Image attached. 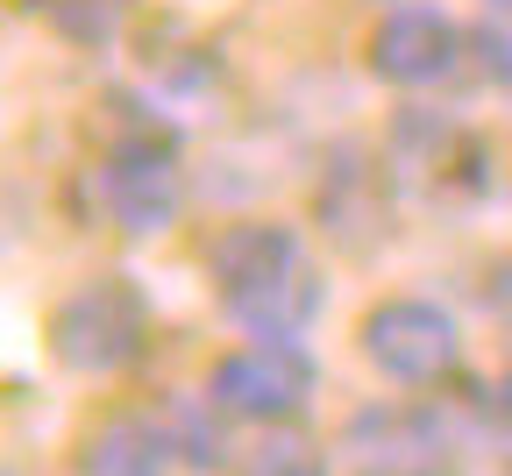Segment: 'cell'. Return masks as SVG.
Returning <instances> with one entry per match:
<instances>
[{
	"label": "cell",
	"mask_w": 512,
	"mask_h": 476,
	"mask_svg": "<svg viewBox=\"0 0 512 476\" xmlns=\"http://www.w3.org/2000/svg\"><path fill=\"white\" fill-rule=\"evenodd\" d=\"M207 278L221 292V313L256 334V342H299L328 306V278H320L313 249L285 221H242L207 249Z\"/></svg>",
	"instance_id": "1"
},
{
	"label": "cell",
	"mask_w": 512,
	"mask_h": 476,
	"mask_svg": "<svg viewBox=\"0 0 512 476\" xmlns=\"http://www.w3.org/2000/svg\"><path fill=\"white\" fill-rule=\"evenodd\" d=\"M143 342H150V299L136 292V278H86L50 313V356L79 377H114L121 363L143 356Z\"/></svg>",
	"instance_id": "2"
},
{
	"label": "cell",
	"mask_w": 512,
	"mask_h": 476,
	"mask_svg": "<svg viewBox=\"0 0 512 476\" xmlns=\"http://www.w3.org/2000/svg\"><path fill=\"white\" fill-rule=\"evenodd\" d=\"M349 476H456V441L434 413L413 405H363L342 427Z\"/></svg>",
	"instance_id": "3"
},
{
	"label": "cell",
	"mask_w": 512,
	"mask_h": 476,
	"mask_svg": "<svg viewBox=\"0 0 512 476\" xmlns=\"http://www.w3.org/2000/svg\"><path fill=\"white\" fill-rule=\"evenodd\" d=\"M363 356L392 384H441L448 370L463 363V334L427 299H384L363 320Z\"/></svg>",
	"instance_id": "4"
},
{
	"label": "cell",
	"mask_w": 512,
	"mask_h": 476,
	"mask_svg": "<svg viewBox=\"0 0 512 476\" xmlns=\"http://www.w3.org/2000/svg\"><path fill=\"white\" fill-rule=\"evenodd\" d=\"M93 192H100V214L121 228V235H164L185 207V178H178V157L157 143V135H136L121 143L100 171H93Z\"/></svg>",
	"instance_id": "5"
},
{
	"label": "cell",
	"mask_w": 512,
	"mask_h": 476,
	"mask_svg": "<svg viewBox=\"0 0 512 476\" xmlns=\"http://www.w3.org/2000/svg\"><path fill=\"white\" fill-rule=\"evenodd\" d=\"M207 398L228 420H292L313 398V363L299 342H249V349L214 363Z\"/></svg>",
	"instance_id": "6"
},
{
	"label": "cell",
	"mask_w": 512,
	"mask_h": 476,
	"mask_svg": "<svg viewBox=\"0 0 512 476\" xmlns=\"http://www.w3.org/2000/svg\"><path fill=\"white\" fill-rule=\"evenodd\" d=\"M463 50H470V36L448 15H434V8H392L370 29V72L384 86H441V79H456Z\"/></svg>",
	"instance_id": "7"
},
{
	"label": "cell",
	"mask_w": 512,
	"mask_h": 476,
	"mask_svg": "<svg viewBox=\"0 0 512 476\" xmlns=\"http://www.w3.org/2000/svg\"><path fill=\"white\" fill-rule=\"evenodd\" d=\"M171 469H185L171 405H157V413H121L100 434H86V448H79V476H171Z\"/></svg>",
	"instance_id": "8"
},
{
	"label": "cell",
	"mask_w": 512,
	"mask_h": 476,
	"mask_svg": "<svg viewBox=\"0 0 512 476\" xmlns=\"http://www.w3.org/2000/svg\"><path fill=\"white\" fill-rule=\"evenodd\" d=\"M235 476H328V462H320V448L306 434H264L235 462Z\"/></svg>",
	"instance_id": "9"
},
{
	"label": "cell",
	"mask_w": 512,
	"mask_h": 476,
	"mask_svg": "<svg viewBox=\"0 0 512 476\" xmlns=\"http://www.w3.org/2000/svg\"><path fill=\"white\" fill-rule=\"evenodd\" d=\"M43 15L72 43H107L114 22H121V0H43Z\"/></svg>",
	"instance_id": "10"
},
{
	"label": "cell",
	"mask_w": 512,
	"mask_h": 476,
	"mask_svg": "<svg viewBox=\"0 0 512 476\" xmlns=\"http://www.w3.org/2000/svg\"><path fill=\"white\" fill-rule=\"evenodd\" d=\"M470 50L484 57V79L512 86V36H505V29H477V36H470Z\"/></svg>",
	"instance_id": "11"
},
{
	"label": "cell",
	"mask_w": 512,
	"mask_h": 476,
	"mask_svg": "<svg viewBox=\"0 0 512 476\" xmlns=\"http://www.w3.org/2000/svg\"><path fill=\"white\" fill-rule=\"evenodd\" d=\"M498 413L512 420V370H505V384H498Z\"/></svg>",
	"instance_id": "12"
},
{
	"label": "cell",
	"mask_w": 512,
	"mask_h": 476,
	"mask_svg": "<svg viewBox=\"0 0 512 476\" xmlns=\"http://www.w3.org/2000/svg\"><path fill=\"white\" fill-rule=\"evenodd\" d=\"M491 15H498V22H512V0H491Z\"/></svg>",
	"instance_id": "13"
}]
</instances>
